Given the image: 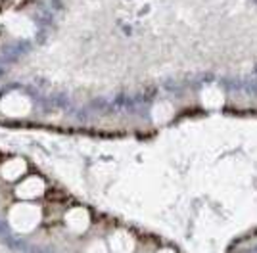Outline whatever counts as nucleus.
<instances>
[{
  "mask_svg": "<svg viewBox=\"0 0 257 253\" xmlns=\"http://www.w3.org/2000/svg\"><path fill=\"white\" fill-rule=\"evenodd\" d=\"M41 221V209L31 203H18L10 211V224L18 232H31Z\"/></svg>",
  "mask_w": 257,
  "mask_h": 253,
  "instance_id": "obj_1",
  "label": "nucleus"
},
{
  "mask_svg": "<svg viewBox=\"0 0 257 253\" xmlns=\"http://www.w3.org/2000/svg\"><path fill=\"white\" fill-rule=\"evenodd\" d=\"M88 222H90L88 211L83 209V207H75V209H71L65 215V224L73 232L86 230V228H88Z\"/></svg>",
  "mask_w": 257,
  "mask_h": 253,
  "instance_id": "obj_3",
  "label": "nucleus"
},
{
  "mask_svg": "<svg viewBox=\"0 0 257 253\" xmlns=\"http://www.w3.org/2000/svg\"><path fill=\"white\" fill-rule=\"evenodd\" d=\"M109 247L113 253H133L135 249V240L128 236L127 232H115L109 238Z\"/></svg>",
  "mask_w": 257,
  "mask_h": 253,
  "instance_id": "obj_5",
  "label": "nucleus"
},
{
  "mask_svg": "<svg viewBox=\"0 0 257 253\" xmlns=\"http://www.w3.org/2000/svg\"><path fill=\"white\" fill-rule=\"evenodd\" d=\"M2 177L8 180H14L18 179V177H22V173L25 171V161L23 159H10V161H6L4 165H2Z\"/></svg>",
  "mask_w": 257,
  "mask_h": 253,
  "instance_id": "obj_6",
  "label": "nucleus"
},
{
  "mask_svg": "<svg viewBox=\"0 0 257 253\" xmlns=\"http://www.w3.org/2000/svg\"><path fill=\"white\" fill-rule=\"evenodd\" d=\"M171 117V107L167 104H160L156 105V109H154V119L158 121V123H163V121H167Z\"/></svg>",
  "mask_w": 257,
  "mask_h": 253,
  "instance_id": "obj_8",
  "label": "nucleus"
},
{
  "mask_svg": "<svg viewBox=\"0 0 257 253\" xmlns=\"http://www.w3.org/2000/svg\"><path fill=\"white\" fill-rule=\"evenodd\" d=\"M204 104L209 105V107H217V105L223 104V94L219 90H205L204 92Z\"/></svg>",
  "mask_w": 257,
  "mask_h": 253,
  "instance_id": "obj_7",
  "label": "nucleus"
},
{
  "mask_svg": "<svg viewBox=\"0 0 257 253\" xmlns=\"http://www.w3.org/2000/svg\"><path fill=\"white\" fill-rule=\"evenodd\" d=\"M160 253H175V251H173V249H161Z\"/></svg>",
  "mask_w": 257,
  "mask_h": 253,
  "instance_id": "obj_10",
  "label": "nucleus"
},
{
  "mask_svg": "<svg viewBox=\"0 0 257 253\" xmlns=\"http://www.w3.org/2000/svg\"><path fill=\"white\" fill-rule=\"evenodd\" d=\"M43 192H44V182L41 179H37V177L23 180L22 184L18 186V190H16L18 198H22V200H33V198L41 196Z\"/></svg>",
  "mask_w": 257,
  "mask_h": 253,
  "instance_id": "obj_4",
  "label": "nucleus"
},
{
  "mask_svg": "<svg viewBox=\"0 0 257 253\" xmlns=\"http://www.w3.org/2000/svg\"><path fill=\"white\" fill-rule=\"evenodd\" d=\"M86 253H109V251H107L106 245H104L102 242H94L88 249H86Z\"/></svg>",
  "mask_w": 257,
  "mask_h": 253,
  "instance_id": "obj_9",
  "label": "nucleus"
},
{
  "mask_svg": "<svg viewBox=\"0 0 257 253\" xmlns=\"http://www.w3.org/2000/svg\"><path fill=\"white\" fill-rule=\"evenodd\" d=\"M0 107H2V111L8 113V115H25V113L31 109V104H29V100H27L25 96L10 94L2 100Z\"/></svg>",
  "mask_w": 257,
  "mask_h": 253,
  "instance_id": "obj_2",
  "label": "nucleus"
}]
</instances>
